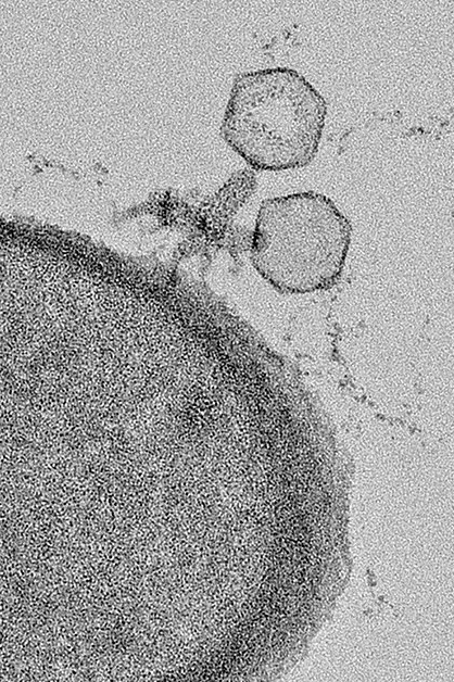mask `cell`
<instances>
[{
  "label": "cell",
  "instance_id": "obj_1",
  "mask_svg": "<svg viewBox=\"0 0 454 682\" xmlns=\"http://www.w3.org/2000/svg\"><path fill=\"white\" fill-rule=\"evenodd\" d=\"M326 115L325 98L303 75L265 68L235 78L220 132L252 168L294 169L315 159Z\"/></svg>",
  "mask_w": 454,
  "mask_h": 682
},
{
  "label": "cell",
  "instance_id": "obj_2",
  "mask_svg": "<svg viewBox=\"0 0 454 682\" xmlns=\"http://www.w3.org/2000/svg\"><path fill=\"white\" fill-rule=\"evenodd\" d=\"M351 236L349 219L325 194L267 199L257 213L251 262L280 293L326 290L340 279Z\"/></svg>",
  "mask_w": 454,
  "mask_h": 682
}]
</instances>
